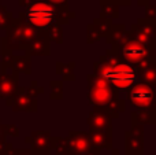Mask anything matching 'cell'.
I'll list each match as a JSON object with an SVG mask.
<instances>
[{"instance_id": "ffe728a7", "label": "cell", "mask_w": 156, "mask_h": 155, "mask_svg": "<svg viewBox=\"0 0 156 155\" xmlns=\"http://www.w3.org/2000/svg\"><path fill=\"white\" fill-rule=\"evenodd\" d=\"M48 32H49V38L51 40L56 41V43H62V27L59 25L55 23L54 26L49 27Z\"/></svg>"}, {"instance_id": "cb8c5ba5", "label": "cell", "mask_w": 156, "mask_h": 155, "mask_svg": "<svg viewBox=\"0 0 156 155\" xmlns=\"http://www.w3.org/2000/svg\"><path fill=\"white\" fill-rule=\"evenodd\" d=\"M14 155H34L33 150H15Z\"/></svg>"}, {"instance_id": "8fae6325", "label": "cell", "mask_w": 156, "mask_h": 155, "mask_svg": "<svg viewBox=\"0 0 156 155\" xmlns=\"http://www.w3.org/2000/svg\"><path fill=\"white\" fill-rule=\"evenodd\" d=\"M111 18H101V19H94L93 25L88 26V41L89 43H94L100 37L105 36L108 30L111 29Z\"/></svg>"}, {"instance_id": "d4e9b609", "label": "cell", "mask_w": 156, "mask_h": 155, "mask_svg": "<svg viewBox=\"0 0 156 155\" xmlns=\"http://www.w3.org/2000/svg\"><path fill=\"white\" fill-rule=\"evenodd\" d=\"M48 2L55 5H67V0H48Z\"/></svg>"}, {"instance_id": "44dd1931", "label": "cell", "mask_w": 156, "mask_h": 155, "mask_svg": "<svg viewBox=\"0 0 156 155\" xmlns=\"http://www.w3.org/2000/svg\"><path fill=\"white\" fill-rule=\"evenodd\" d=\"M71 66H74L73 63H70V65H62V63H58V73L62 74L66 80H70V78H69V76H67V73L71 70V69H73Z\"/></svg>"}, {"instance_id": "f1b7e54d", "label": "cell", "mask_w": 156, "mask_h": 155, "mask_svg": "<svg viewBox=\"0 0 156 155\" xmlns=\"http://www.w3.org/2000/svg\"><path fill=\"white\" fill-rule=\"evenodd\" d=\"M127 2H129V0H126V3H127Z\"/></svg>"}, {"instance_id": "9c48e42d", "label": "cell", "mask_w": 156, "mask_h": 155, "mask_svg": "<svg viewBox=\"0 0 156 155\" xmlns=\"http://www.w3.org/2000/svg\"><path fill=\"white\" fill-rule=\"evenodd\" d=\"M92 131H111V114L107 110H93L88 118Z\"/></svg>"}, {"instance_id": "ba28073f", "label": "cell", "mask_w": 156, "mask_h": 155, "mask_svg": "<svg viewBox=\"0 0 156 155\" xmlns=\"http://www.w3.org/2000/svg\"><path fill=\"white\" fill-rule=\"evenodd\" d=\"M27 143L32 144V150L34 154H49L52 150V137L49 132H33L32 136L26 139Z\"/></svg>"}, {"instance_id": "30bf717a", "label": "cell", "mask_w": 156, "mask_h": 155, "mask_svg": "<svg viewBox=\"0 0 156 155\" xmlns=\"http://www.w3.org/2000/svg\"><path fill=\"white\" fill-rule=\"evenodd\" d=\"M143 153V128L134 126L133 131L126 132V154L141 155Z\"/></svg>"}, {"instance_id": "603a6c76", "label": "cell", "mask_w": 156, "mask_h": 155, "mask_svg": "<svg viewBox=\"0 0 156 155\" xmlns=\"http://www.w3.org/2000/svg\"><path fill=\"white\" fill-rule=\"evenodd\" d=\"M147 18L156 21V7H148L147 8Z\"/></svg>"}, {"instance_id": "5bb4252c", "label": "cell", "mask_w": 156, "mask_h": 155, "mask_svg": "<svg viewBox=\"0 0 156 155\" xmlns=\"http://www.w3.org/2000/svg\"><path fill=\"white\" fill-rule=\"evenodd\" d=\"M27 51L32 55H48L49 54V43L48 38H45V36H41V37L33 40L32 43L27 44Z\"/></svg>"}, {"instance_id": "3957f363", "label": "cell", "mask_w": 156, "mask_h": 155, "mask_svg": "<svg viewBox=\"0 0 156 155\" xmlns=\"http://www.w3.org/2000/svg\"><path fill=\"white\" fill-rule=\"evenodd\" d=\"M23 21L36 29L48 30L58 22L56 5L49 3L48 0H33V3L27 5Z\"/></svg>"}, {"instance_id": "7402d4cb", "label": "cell", "mask_w": 156, "mask_h": 155, "mask_svg": "<svg viewBox=\"0 0 156 155\" xmlns=\"http://www.w3.org/2000/svg\"><path fill=\"white\" fill-rule=\"evenodd\" d=\"M10 147H11V146L8 144L7 142H5L4 137H0V155H2V154L4 155V154H5V151H7Z\"/></svg>"}, {"instance_id": "d6986e66", "label": "cell", "mask_w": 156, "mask_h": 155, "mask_svg": "<svg viewBox=\"0 0 156 155\" xmlns=\"http://www.w3.org/2000/svg\"><path fill=\"white\" fill-rule=\"evenodd\" d=\"M152 110H145V111H140L138 114H136L134 117L132 115V118H136L138 124H152L154 118H152Z\"/></svg>"}, {"instance_id": "e0dca14e", "label": "cell", "mask_w": 156, "mask_h": 155, "mask_svg": "<svg viewBox=\"0 0 156 155\" xmlns=\"http://www.w3.org/2000/svg\"><path fill=\"white\" fill-rule=\"evenodd\" d=\"M137 22L138 23L136 25V26L140 30H143L144 33H147V34L151 36V37H155L156 36V21L147 18L145 21H144V19H138Z\"/></svg>"}, {"instance_id": "8992f818", "label": "cell", "mask_w": 156, "mask_h": 155, "mask_svg": "<svg viewBox=\"0 0 156 155\" xmlns=\"http://www.w3.org/2000/svg\"><path fill=\"white\" fill-rule=\"evenodd\" d=\"M127 99L133 106L138 109H148L155 103V91L151 85L145 82L136 84L127 92Z\"/></svg>"}, {"instance_id": "9a60e30c", "label": "cell", "mask_w": 156, "mask_h": 155, "mask_svg": "<svg viewBox=\"0 0 156 155\" xmlns=\"http://www.w3.org/2000/svg\"><path fill=\"white\" fill-rule=\"evenodd\" d=\"M141 76H143V80L145 84L156 87V63L154 60H151V62H148L147 65L143 66Z\"/></svg>"}, {"instance_id": "4fadbf2b", "label": "cell", "mask_w": 156, "mask_h": 155, "mask_svg": "<svg viewBox=\"0 0 156 155\" xmlns=\"http://www.w3.org/2000/svg\"><path fill=\"white\" fill-rule=\"evenodd\" d=\"M18 85V78L16 76H0V98H8L10 95H12L16 89Z\"/></svg>"}, {"instance_id": "7c38bea8", "label": "cell", "mask_w": 156, "mask_h": 155, "mask_svg": "<svg viewBox=\"0 0 156 155\" xmlns=\"http://www.w3.org/2000/svg\"><path fill=\"white\" fill-rule=\"evenodd\" d=\"M89 137L93 148L96 150L100 151L101 148H111V131H92Z\"/></svg>"}, {"instance_id": "484cf974", "label": "cell", "mask_w": 156, "mask_h": 155, "mask_svg": "<svg viewBox=\"0 0 156 155\" xmlns=\"http://www.w3.org/2000/svg\"><path fill=\"white\" fill-rule=\"evenodd\" d=\"M5 135H4V129H3V126H2V124H0V137H4Z\"/></svg>"}, {"instance_id": "6da1fadb", "label": "cell", "mask_w": 156, "mask_h": 155, "mask_svg": "<svg viewBox=\"0 0 156 155\" xmlns=\"http://www.w3.org/2000/svg\"><path fill=\"white\" fill-rule=\"evenodd\" d=\"M94 73L118 89H127L137 80L136 69L119 60V55L104 56L100 62L94 63Z\"/></svg>"}, {"instance_id": "52a82bcc", "label": "cell", "mask_w": 156, "mask_h": 155, "mask_svg": "<svg viewBox=\"0 0 156 155\" xmlns=\"http://www.w3.org/2000/svg\"><path fill=\"white\" fill-rule=\"evenodd\" d=\"M65 140L67 143V147L70 150V153H73V154L85 155V154L90 153V151L96 150L92 146L89 135L85 133V132H70Z\"/></svg>"}, {"instance_id": "2e32d148", "label": "cell", "mask_w": 156, "mask_h": 155, "mask_svg": "<svg viewBox=\"0 0 156 155\" xmlns=\"http://www.w3.org/2000/svg\"><path fill=\"white\" fill-rule=\"evenodd\" d=\"M16 71H25V73L29 74L30 73V60L29 58H23V56H12V59L10 60V63Z\"/></svg>"}, {"instance_id": "7a4b0ae2", "label": "cell", "mask_w": 156, "mask_h": 155, "mask_svg": "<svg viewBox=\"0 0 156 155\" xmlns=\"http://www.w3.org/2000/svg\"><path fill=\"white\" fill-rule=\"evenodd\" d=\"M89 92L88 98L90 103L96 104L99 107L105 109L108 113H114V117L118 115L119 111L123 110V103H121L116 96V92L111 88V85L104 78L96 76L88 77Z\"/></svg>"}, {"instance_id": "4316f807", "label": "cell", "mask_w": 156, "mask_h": 155, "mask_svg": "<svg viewBox=\"0 0 156 155\" xmlns=\"http://www.w3.org/2000/svg\"><path fill=\"white\" fill-rule=\"evenodd\" d=\"M34 155H49V154H34Z\"/></svg>"}, {"instance_id": "277c9868", "label": "cell", "mask_w": 156, "mask_h": 155, "mask_svg": "<svg viewBox=\"0 0 156 155\" xmlns=\"http://www.w3.org/2000/svg\"><path fill=\"white\" fill-rule=\"evenodd\" d=\"M114 48L118 49L119 56L123 58L126 62L132 63V65H140L141 67L148 62H151L155 54V48L147 47L145 44L140 43L134 37H129V36L119 45L114 47Z\"/></svg>"}, {"instance_id": "5b68a950", "label": "cell", "mask_w": 156, "mask_h": 155, "mask_svg": "<svg viewBox=\"0 0 156 155\" xmlns=\"http://www.w3.org/2000/svg\"><path fill=\"white\" fill-rule=\"evenodd\" d=\"M8 106H11L15 111H36L37 100L34 92L30 91V88H16L15 92L8 96Z\"/></svg>"}, {"instance_id": "83f0119b", "label": "cell", "mask_w": 156, "mask_h": 155, "mask_svg": "<svg viewBox=\"0 0 156 155\" xmlns=\"http://www.w3.org/2000/svg\"><path fill=\"white\" fill-rule=\"evenodd\" d=\"M114 155H118V151H114Z\"/></svg>"}, {"instance_id": "ac0fdd59", "label": "cell", "mask_w": 156, "mask_h": 155, "mask_svg": "<svg viewBox=\"0 0 156 155\" xmlns=\"http://www.w3.org/2000/svg\"><path fill=\"white\" fill-rule=\"evenodd\" d=\"M12 25V16L4 5L0 4V27H8Z\"/></svg>"}]
</instances>
